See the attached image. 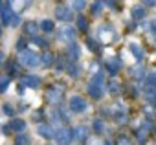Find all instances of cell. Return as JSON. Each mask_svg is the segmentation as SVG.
<instances>
[{"instance_id": "60d3db41", "label": "cell", "mask_w": 156, "mask_h": 145, "mask_svg": "<svg viewBox=\"0 0 156 145\" xmlns=\"http://www.w3.org/2000/svg\"><path fill=\"white\" fill-rule=\"evenodd\" d=\"M0 33H2V30H0Z\"/></svg>"}, {"instance_id": "7402d4cb", "label": "cell", "mask_w": 156, "mask_h": 145, "mask_svg": "<svg viewBox=\"0 0 156 145\" xmlns=\"http://www.w3.org/2000/svg\"><path fill=\"white\" fill-rule=\"evenodd\" d=\"M41 62H42L44 66H50V64L53 62V55H51V53H44L42 59H41Z\"/></svg>"}, {"instance_id": "f1b7e54d", "label": "cell", "mask_w": 156, "mask_h": 145, "mask_svg": "<svg viewBox=\"0 0 156 145\" xmlns=\"http://www.w3.org/2000/svg\"><path fill=\"white\" fill-rule=\"evenodd\" d=\"M20 24V19L17 17V15H13V19H11V22H9V26H13V28H17Z\"/></svg>"}, {"instance_id": "2e32d148", "label": "cell", "mask_w": 156, "mask_h": 145, "mask_svg": "<svg viewBox=\"0 0 156 145\" xmlns=\"http://www.w3.org/2000/svg\"><path fill=\"white\" fill-rule=\"evenodd\" d=\"M39 134L41 136H44V138H51L53 136V130H51V127H48V125H39Z\"/></svg>"}, {"instance_id": "4fadbf2b", "label": "cell", "mask_w": 156, "mask_h": 145, "mask_svg": "<svg viewBox=\"0 0 156 145\" xmlns=\"http://www.w3.org/2000/svg\"><path fill=\"white\" fill-rule=\"evenodd\" d=\"M79 55H81L79 46H77L75 42H73V44H70V48H68V57H70L72 61H77V59H79Z\"/></svg>"}, {"instance_id": "e0dca14e", "label": "cell", "mask_w": 156, "mask_h": 145, "mask_svg": "<svg viewBox=\"0 0 156 145\" xmlns=\"http://www.w3.org/2000/svg\"><path fill=\"white\" fill-rule=\"evenodd\" d=\"M48 99H50L51 103L59 101V99H61V90H59V88H51V90H48Z\"/></svg>"}, {"instance_id": "83f0119b", "label": "cell", "mask_w": 156, "mask_h": 145, "mask_svg": "<svg viewBox=\"0 0 156 145\" xmlns=\"http://www.w3.org/2000/svg\"><path fill=\"white\" fill-rule=\"evenodd\" d=\"M68 72H70V76H75L77 77V76H79V66H70Z\"/></svg>"}, {"instance_id": "7c38bea8", "label": "cell", "mask_w": 156, "mask_h": 145, "mask_svg": "<svg viewBox=\"0 0 156 145\" xmlns=\"http://www.w3.org/2000/svg\"><path fill=\"white\" fill-rule=\"evenodd\" d=\"M105 64H107V68H108L110 74H116V72H119V68H121V62L118 59H108Z\"/></svg>"}, {"instance_id": "6da1fadb", "label": "cell", "mask_w": 156, "mask_h": 145, "mask_svg": "<svg viewBox=\"0 0 156 145\" xmlns=\"http://www.w3.org/2000/svg\"><path fill=\"white\" fill-rule=\"evenodd\" d=\"M20 62H22L24 66L33 68V66H37V64L41 62V59H39V55H37L35 51H31V50H24V51H20Z\"/></svg>"}, {"instance_id": "603a6c76", "label": "cell", "mask_w": 156, "mask_h": 145, "mask_svg": "<svg viewBox=\"0 0 156 145\" xmlns=\"http://www.w3.org/2000/svg\"><path fill=\"white\" fill-rule=\"evenodd\" d=\"M130 74H132V77H138L140 79V77H143V68L141 66H136V68L130 70Z\"/></svg>"}, {"instance_id": "d4e9b609", "label": "cell", "mask_w": 156, "mask_h": 145, "mask_svg": "<svg viewBox=\"0 0 156 145\" xmlns=\"http://www.w3.org/2000/svg\"><path fill=\"white\" fill-rule=\"evenodd\" d=\"M94 130H96V132H103V130H105V123H103L101 119H96V121H94Z\"/></svg>"}, {"instance_id": "ffe728a7", "label": "cell", "mask_w": 156, "mask_h": 145, "mask_svg": "<svg viewBox=\"0 0 156 145\" xmlns=\"http://www.w3.org/2000/svg\"><path fill=\"white\" fill-rule=\"evenodd\" d=\"M147 85L149 87H156V72H149V76H147Z\"/></svg>"}, {"instance_id": "9a60e30c", "label": "cell", "mask_w": 156, "mask_h": 145, "mask_svg": "<svg viewBox=\"0 0 156 145\" xmlns=\"http://www.w3.org/2000/svg\"><path fill=\"white\" fill-rule=\"evenodd\" d=\"M145 99L149 101V103H154L156 101V92H154V88L152 87H145Z\"/></svg>"}, {"instance_id": "52a82bcc", "label": "cell", "mask_w": 156, "mask_h": 145, "mask_svg": "<svg viewBox=\"0 0 156 145\" xmlns=\"http://www.w3.org/2000/svg\"><path fill=\"white\" fill-rule=\"evenodd\" d=\"M13 9H9V4H4V9L0 11V19H2V24H9L13 19Z\"/></svg>"}, {"instance_id": "5b68a950", "label": "cell", "mask_w": 156, "mask_h": 145, "mask_svg": "<svg viewBox=\"0 0 156 145\" xmlns=\"http://www.w3.org/2000/svg\"><path fill=\"white\" fill-rule=\"evenodd\" d=\"M87 138H88V127L79 125V127L73 129V140H77V141H87Z\"/></svg>"}, {"instance_id": "7a4b0ae2", "label": "cell", "mask_w": 156, "mask_h": 145, "mask_svg": "<svg viewBox=\"0 0 156 145\" xmlns=\"http://www.w3.org/2000/svg\"><path fill=\"white\" fill-rule=\"evenodd\" d=\"M53 136H55V140H57L59 145H68L73 140V130H70V129H59Z\"/></svg>"}, {"instance_id": "e575fe53", "label": "cell", "mask_w": 156, "mask_h": 145, "mask_svg": "<svg viewBox=\"0 0 156 145\" xmlns=\"http://www.w3.org/2000/svg\"><path fill=\"white\" fill-rule=\"evenodd\" d=\"M116 90H119V85H118V81H112V85H110V92H116Z\"/></svg>"}, {"instance_id": "4dcf8cb0", "label": "cell", "mask_w": 156, "mask_h": 145, "mask_svg": "<svg viewBox=\"0 0 156 145\" xmlns=\"http://www.w3.org/2000/svg\"><path fill=\"white\" fill-rule=\"evenodd\" d=\"M26 30H28V33H35V30H37V26H35L33 22H28V26H26Z\"/></svg>"}, {"instance_id": "5bb4252c", "label": "cell", "mask_w": 156, "mask_h": 145, "mask_svg": "<svg viewBox=\"0 0 156 145\" xmlns=\"http://www.w3.org/2000/svg\"><path fill=\"white\" fill-rule=\"evenodd\" d=\"M9 129L15 130V132H22V130L26 129V121H24V119H13V121L9 123Z\"/></svg>"}, {"instance_id": "ba28073f", "label": "cell", "mask_w": 156, "mask_h": 145, "mask_svg": "<svg viewBox=\"0 0 156 145\" xmlns=\"http://www.w3.org/2000/svg\"><path fill=\"white\" fill-rule=\"evenodd\" d=\"M22 83H24V87L39 88V85H41V77H37V76H26V77L22 79Z\"/></svg>"}, {"instance_id": "9c48e42d", "label": "cell", "mask_w": 156, "mask_h": 145, "mask_svg": "<svg viewBox=\"0 0 156 145\" xmlns=\"http://www.w3.org/2000/svg\"><path fill=\"white\" fill-rule=\"evenodd\" d=\"M99 37H103V41H112V37H114V28H110V26L99 28Z\"/></svg>"}, {"instance_id": "3957f363", "label": "cell", "mask_w": 156, "mask_h": 145, "mask_svg": "<svg viewBox=\"0 0 156 145\" xmlns=\"http://www.w3.org/2000/svg\"><path fill=\"white\" fill-rule=\"evenodd\" d=\"M70 108H72V112H75V114H81V112L87 110V101H85L83 97H79V96H73V97L70 99Z\"/></svg>"}, {"instance_id": "cb8c5ba5", "label": "cell", "mask_w": 156, "mask_h": 145, "mask_svg": "<svg viewBox=\"0 0 156 145\" xmlns=\"http://www.w3.org/2000/svg\"><path fill=\"white\" fill-rule=\"evenodd\" d=\"M8 87H9V77H0V92H6Z\"/></svg>"}, {"instance_id": "d6986e66", "label": "cell", "mask_w": 156, "mask_h": 145, "mask_svg": "<svg viewBox=\"0 0 156 145\" xmlns=\"http://www.w3.org/2000/svg\"><path fill=\"white\" fill-rule=\"evenodd\" d=\"M41 28H42L44 31H51V30H53V20H50V19L42 20V22H41Z\"/></svg>"}, {"instance_id": "484cf974", "label": "cell", "mask_w": 156, "mask_h": 145, "mask_svg": "<svg viewBox=\"0 0 156 145\" xmlns=\"http://www.w3.org/2000/svg\"><path fill=\"white\" fill-rule=\"evenodd\" d=\"M77 26H79V30H87V19L85 17H77Z\"/></svg>"}, {"instance_id": "44dd1931", "label": "cell", "mask_w": 156, "mask_h": 145, "mask_svg": "<svg viewBox=\"0 0 156 145\" xmlns=\"http://www.w3.org/2000/svg\"><path fill=\"white\" fill-rule=\"evenodd\" d=\"M92 85H99V87H103V72H98V74L92 77Z\"/></svg>"}, {"instance_id": "277c9868", "label": "cell", "mask_w": 156, "mask_h": 145, "mask_svg": "<svg viewBox=\"0 0 156 145\" xmlns=\"http://www.w3.org/2000/svg\"><path fill=\"white\" fill-rule=\"evenodd\" d=\"M55 17H57L59 20H66V22L73 20V13H72V9L66 8V6H59V8L55 9Z\"/></svg>"}, {"instance_id": "d590c367", "label": "cell", "mask_w": 156, "mask_h": 145, "mask_svg": "<svg viewBox=\"0 0 156 145\" xmlns=\"http://www.w3.org/2000/svg\"><path fill=\"white\" fill-rule=\"evenodd\" d=\"M4 110H6V114H8V116H13V108H11L9 105H6V107H4Z\"/></svg>"}, {"instance_id": "8992f818", "label": "cell", "mask_w": 156, "mask_h": 145, "mask_svg": "<svg viewBox=\"0 0 156 145\" xmlns=\"http://www.w3.org/2000/svg\"><path fill=\"white\" fill-rule=\"evenodd\" d=\"M59 35H61V39L62 41H73L75 39V30L72 28V26H62L61 28V31H59Z\"/></svg>"}, {"instance_id": "1f68e13d", "label": "cell", "mask_w": 156, "mask_h": 145, "mask_svg": "<svg viewBox=\"0 0 156 145\" xmlns=\"http://www.w3.org/2000/svg\"><path fill=\"white\" fill-rule=\"evenodd\" d=\"M31 41H33V42H35V44H39V46H46V41H42V39H41V37H33V39H31Z\"/></svg>"}, {"instance_id": "8fae6325", "label": "cell", "mask_w": 156, "mask_h": 145, "mask_svg": "<svg viewBox=\"0 0 156 145\" xmlns=\"http://www.w3.org/2000/svg\"><path fill=\"white\" fill-rule=\"evenodd\" d=\"M88 94L92 96V97H96V99H99L101 96H103V87H99V85H88Z\"/></svg>"}, {"instance_id": "d6a6232c", "label": "cell", "mask_w": 156, "mask_h": 145, "mask_svg": "<svg viewBox=\"0 0 156 145\" xmlns=\"http://www.w3.org/2000/svg\"><path fill=\"white\" fill-rule=\"evenodd\" d=\"M28 143V138L26 136H19L17 138V145H26Z\"/></svg>"}, {"instance_id": "ac0fdd59", "label": "cell", "mask_w": 156, "mask_h": 145, "mask_svg": "<svg viewBox=\"0 0 156 145\" xmlns=\"http://www.w3.org/2000/svg\"><path fill=\"white\" fill-rule=\"evenodd\" d=\"M130 13H132L134 19H143V17H145V9H143V6H134Z\"/></svg>"}, {"instance_id": "74e56055", "label": "cell", "mask_w": 156, "mask_h": 145, "mask_svg": "<svg viewBox=\"0 0 156 145\" xmlns=\"http://www.w3.org/2000/svg\"><path fill=\"white\" fill-rule=\"evenodd\" d=\"M119 145H132V143H130V141H129V140H125V138H123V140H121V141H119Z\"/></svg>"}, {"instance_id": "836d02e7", "label": "cell", "mask_w": 156, "mask_h": 145, "mask_svg": "<svg viewBox=\"0 0 156 145\" xmlns=\"http://www.w3.org/2000/svg\"><path fill=\"white\" fill-rule=\"evenodd\" d=\"M147 28H149V30H151V33H152V35L156 37V20H152V22H151V24H149Z\"/></svg>"}, {"instance_id": "f546056e", "label": "cell", "mask_w": 156, "mask_h": 145, "mask_svg": "<svg viewBox=\"0 0 156 145\" xmlns=\"http://www.w3.org/2000/svg\"><path fill=\"white\" fill-rule=\"evenodd\" d=\"M72 8H75V9H83V8H85V2L77 0V2H73V4H72Z\"/></svg>"}, {"instance_id": "30bf717a", "label": "cell", "mask_w": 156, "mask_h": 145, "mask_svg": "<svg viewBox=\"0 0 156 145\" xmlns=\"http://www.w3.org/2000/svg\"><path fill=\"white\" fill-rule=\"evenodd\" d=\"M129 50H130V53H132L138 61L143 57V50H141V46H140L138 42H130V44H129Z\"/></svg>"}, {"instance_id": "4316f807", "label": "cell", "mask_w": 156, "mask_h": 145, "mask_svg": "<svg viewBox=\"0 0 156 145\" xmlns=\"http://www.w3.org/2000/svg\"><path fill=\"white\" fill-rule=\"evenodd\" d=\"M101 8H103V4H101V2H94V4H92V13H94V15H98V13L101 11Z\"/></svg>"}, {"instance_id": "f35d334b", "label": "cell", "mask_w": 156, "mask_h": 145, "mask_svg": "<svg viewBox=\"0 0 156 145\" xmlns=\"http://www.w3.org/2000/svg\"><path fill=\"white\" fill-rule=\"evenodd\" d=\"M24 46H26V42H24V41H20V42H19V50H22V51H24Z\"/></svg>"}, {"instance_id": "8d00e7d4", "label": "cell", "mask_w": 156, "mask_h": 145, "mask_svg": "<svg viewBox=\"0 0 156 145\" xmlns=\"http://www.w3.org/2000/svg\"><path fill=\"white\" fill-rule=\"evenodd\" d=\"M87 44H88V46H90V48H92V50H96V48H98V46H96V42H94V41H87Z\"/></svg>"}, {"instance_id": "ab89813d", "label": "cell", "mask_w": 156, "mask_h": 145, "mask_svg": "<svg viewBox=\"0 0 156 145\" xmlns=\"http://www.w3.org/2000/svg\"><path fill=\"white\" fill-rule=\"evenodd\" d=\"M4 59H6V55H4L2 51H0V62H4Z\"/></svg>"}]
</instances>
